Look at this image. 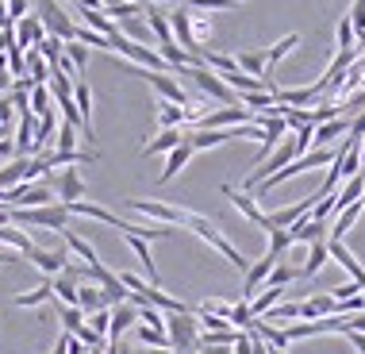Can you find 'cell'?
Instances as JSON below:
<instances>
[{"instance_id": "obj_50", "label": "cell", "mask_w": 365, "mask_h": 354, "mask_svg": "<svg viewBox=\"0 0 365 354\" xmlns=\"http://www.w3.org/2000/svg\"><path fill=\"white\" fill-rule=\"evenodd\" d=\"M66 354H93V350H88L81 339H73V335H70V347H66Z\"/></svg>"}, {"instance_id": "obj_15", "label": "cell", "mask_w": 365, "mask_h": 354, "mask_svg": "<svg viewBox=\"0 0 365 354\" xmlns=\"http://www.w3.org/2000/svg\"><path fill=\"white\" fill-rule=\"evenodd\" d=\"M319 96V85H304V88H273V101L289 104V108H312Z\"/></svg>"}, {"instance_id": "obj_4", "label": "cell", "mask_w": 365, "mask_h": 354, "mask_svg": "<svg viewBox=\"0 0 365 354\" xmlns=\"http://www.w3.org/2000/svg\"><path fill=\"white\" fill-rule=\"evenodd\" d=\"M181 77H189V81H196V88H200L208 101H215V104H239V93H231V88L223 85V77L215 74V70H208V66H185V70H177Z\"/></svg>"}, {"instance_id": "obj_27", "label": "cell", "mask_w": 365, "mask_h": 354, "mask_svg": "<svg viewBox=\"0 0 365 354\" xmlns=\"http://www.w3.org/2000/svg\"><path fill=\"white\" fill-rule=\"evenodd\" d=\"M331 262V254H327V239H319V243H312L308 247V262H304V270H300V278H315V273L323 270V266Z\"/></svg>"}, {"instance_id": "obj_43", "label": "cell", "mask_w": 365, "mask_h": 354, "mask_svg": "<svg viewBox=\"0 0 365 354\" xmlns=\"http://www.w3.org/2000/svg\"><path fill=\"white\" fill-rule=\"evenodd\" d=\"M135 308H139V323H146V328H165V320L158 308H150V304H135Z\"/></svg>"}, {"instance_id": "obj_9", "label": "cell", "mask_w": 365, "mask_h": 354, "mask_svg": "<svg viewBox=\"0 0 365 354\" xmlns=\"http://www.w3.org/2000/svg\"><path fill=\"white\" fill-rule=\"evenodd\" d=\"M12 35H16V46H19V51H31V46H38V43L46 39V27H43V19L31 12V16L16 19V24H12Z\"/></svg>"}, {"instance_id": "obj_28", "label": "cell", "mask_w": 365, "mask_h": 354, "mask_svg": "<svg viewBox=\"0 0 365 354\" xmlns=\"http://www.w3.org/2000/svg\"><path fill=\"white\" fill-rule=\"evenodd\" d=\"M189 8V4H185ZM189 27H192V39H196V46H208V39H212V19L200 12V8H189Z\"/></svg>"}, {"instance_id": "obj_40", "label": "cell", "mask_w": 365, "mask_h": 354, "mask_svg": "<svg viewBox=\"0 0 365 354\" xmlns=\"http://www.w3.org/2000/svg\"><path fill=\"white\" fill-rule=\"evenodd\" d=\"M296 278H300V270H292V266H273V273L265 281H269L273 289H284V285H292Z\"/></svg>"}, {"instance_id": "obj_52", "label": "cell", "mask_w": 365, "mask_h": 354, "mask_svg": "<svg viewBox=\"0 0 365 354\" xmlns=\"http://www.w3.org/2000/svg\"><path fill=\"white\" fill-rule=\"evenodd\" d=\"M66 347H70V335H66V331H62V339L54 343V350H51V354H66Z\"/></svg>"}, {"instance_id": "obj_13", "label": "cell", "mask_w": 365, "mask_h": 354, "mask_svg": "<svg viewBox=\"0 0 365 354\" xmlns=\"http://www.w3.org/2000/svg\"><path fill=\"white\" fill-rule=\"evenodd\" d=\"M27 262H35L38 270L46 273V278H54V273L66 270V262H70V251H43V247H31V254H27Z\"/></svg>"}, {"instance_id": "obj_12", "label": "cell", "mask_w": 365, "mask_h": 354, "mask_svg": "<svg viewBox=\"0 0 365 354\" xmlns=\"http://www.w3.org/2000/svg\"><path fill=\"white\" fill-rule=\"evenodd\" d=\"M139 323V308H135L131 300L127 304H115L112 308V320H108V343H120L127 328H135Z\"/></svg>"}, {"instance_id": "obj_54", "label": "cell", "mask_w": 365, "mask_h": 354, "mask_svg": "<svg viewBox=\"0 0 365 354\" xmlns=\"http://www.w3.org/2000/svg\"><path fill=\"white\" fill-rule=\"evenodd\" d=\"M361 208H365V193H361Z\"/></svg>"}, {"instance_id": "obj_32", "label": "cell", "mask_w": 365, "mask_h": 354, "mask_svg": "<svg viewBox=\"0 0 365 354\" xmlns=\"http://www.w3.org/2000/svg\"><path fill=\"white\" fill-rule=\"evenodd\" d=\"M58 320H62L66 335H77V328H85V312L77 304H58Z\"/></svg>"}, {"instance_id": "obj_17", "label": "cell", "mask_w": 365, "mask_h": 354, "mask_svg": "<svg viewBox=\"0 0 365 354\" xmlns=\"http://www.w3.org/2000/svg\"><path fill=\"white\" fill-rule=\"evenodd\" d=\"M77 308L85 312V316H93V312H101V308H112V300H108V293L101 289V285H77Z\"/></svg>"}, {"instance_id": "obj_7", "label": "cell", "mask_w": 365, "mask_h": 354, "mask_svg": "<svg viewBox=\"0 0 365 354\" xmlns=\"http://www.w3.org/2000/svg\"><path fill=\"white\" fill-rule=\"evenodd\" d=\"M143 81H150V88L162 101H170V104H181V108H189V93H185L181 85H177V77L173 74H154V70H139Z\"/></svg>"}, {"instance_id": "obj_35", "label": "cell", "mask_w": 365, "mask_h": 354, "mask_svg": "<svg viewBox=\"0 0 365 354\" xmlns=\"http://www.w3.org/2000/svg\"><path fill=\"white\" fill-rule=\"evenodd\" d=\"M62 46H66V43H62V39H54V35H46V39H43V43H38V46H35V51H38V54H43V58H46V66H51V70H58V62H62Z\"/></svg>"}, {"instance_id": "obj_31", "label": "cell", "mask_w": 365, "mask_h": 354, "mask_svg": "<svg viewBox=\"0 0 365 354\" xmlns=\"http://www.w3.org/2000/svg\"><path fill=\"white\" fill-rule=\"evenodd\" d=\"M51 297H54V285H51V278H46L38 289L24 293V297H12V304H16V308H35V304H46Z\"/></svg>"}, {"instance_id": "obj_30", "label": "cell", "mask_w": 365, "mask_h": 354, "mask_svg": "<svg viewBox=\"0 0 365 354\" xmlns=\"http://www.w3.org/2000/svg\"><path fill=\"white\" fill-rule=\"evenodd\" d=\"M296 46H300V35H284L281 43H273L269 51H265V66H269V77H273V70H277L281 58L289 54V51H296Z\"/></svg>"}, {"instance_id": "obj_29", "label": "cell", "mask_w": 365, "mask_h": 354, "mask_svg": "<svg viewBox=\"0 0 365 354\" xmlns=\"http://www.w3.org/2000/svg\"><path fill=\"white\" fill-rule=\"evenodd\" d=\"M281 297H284V289H273V285H265L262 297H250V312H254V320H262L265 312L273 308V304H281Z\"/></svg>"}, {"instance_id": "obj_26", "label": "cell", "mask_w": 365, "mask_h": 354, "mask_svg": "<svg viewBox=\"0 0 365 354\" xmlns=\"http://www.w3.org/2000/svg\"><path fill=\"white\" fill-rule=\"evenodd\" d=\"M27 162H31V158H19V154H16L12 162L0 166V189H12V185L27 181Z\"/></svg>"}, {"instance_id": "obj_22", "label": "cell", "mask_w": 365, "mask_h": 354, "mask_svg": "<svg viewBox=\"0 0 365 354\" xmlns=\"http://www.w3.org/2000/svg\"><path fill=\"white\" fill-rule=\"evenodd\" d=\"M342 135H350V123L339 116V120H327V123H319V127H315L312 146H331L334 139H342Z\"/></svg>"}, {"instance_id": "obj_16", "label": "cell", "mask_w": 365, "mask_h": 354, "mask_svg": "<svg viewBox=\"0 0 365 354\" xmlns=\"http://www.w3.org/2000/svg\"><path fill=\"white\" fill-rule=\"evenodd\" d=\"M192 154H196V151H192V146H189V143H181V146H173V151H170V154H165V170H162V173H158V181H162V185H170V181H173V177H177V173H181V170H185V166H189V162H192Z\"/></svg>"}, {"instance_id": "obj_2", "label": "cell", "mask_w": 365, "mask_h": 354, "mask_svg": "<svg viewBox=\"0 0 365 354\" xmlns=\"http://www.w3.org/2000/svg\"><path fill=\"white\" fill-rule=\"evenodd\" d=\"M165 335H170V350L196 354V347H200V320H196V312H173V316H165Z\"/></svg>"}, {"instance_id": "obj_44", "label": "cell", "mask_w": 365, "mask_h": 354, "mask_svg": "<svg viewBox=\"0 0 365 354\" xmlns=\"http://www.w3.org/2000/svg\"><path fill=\"white\" fill-rule=\"evenodd\" d=\"M339 51H354V24H350V16L339 19Z\"/></svg>"}, {"instance_id": "obj_8", "label": "cell", "mask_w": 365, "mask_h": 354, "mask_svg": "<svg viewBox=\"0 0 365 354\" xmlns=\"http://www.w3.org/2000/svg\"><path fill=\"white\" fill-rule=\"evenodd\" d=\"M223 196H227V201H231L235 208H239V212H242L250 223H258V228H262L265 235L273 231V223H269V212H262L258 204H254V196H250V193H242V189H231V185H223Z\"/></svg>"}, {"instance_id": "obj_5", "label": "cell", "mask_w": 365, "mask_h": 354, "mask_svg": "<svg viewBox=\"0 0 365 354\" xmlns=\"http://www.w3.org/2000/svg\"><path fill=\"white\" fill-rule=\"evenodd\" d=\"M35 16L43 19L46 35L62 39V43H70V39L77 35V19L66 12V8L58 4V0H35Z\"/></svg>"}, {"instance_id": "obj_21", "label": "cell", "mask_w": 365, "mask_h": 354, "mask_svg": "<svg viewBox=\"0 0 365 354\" xmlns=\"http://www.w3.org/2000/svg\"><path fill=\"white\" fill-rule=\"evenodd\" d=\"M185 143V131L181 127H170V131H158V139H150L143 146V158H150V154H170L173 146Z\"/></svg>"}, {"instance_id": "obj_53", "label": "cell", "mask_w": 365, "mask_h": 354, "mask_svg": "<svg viewBox=\"0 0 365 354\" xmlns=\"http://www.w3.org/2000/svg\"><path fill=\"white\" fill-rule=\"evenodd\" d=\"M235 347H200V354H231Z\"/></svg>"}, {"instance_id": "obj_10", "label": "cell", "mask_w": 365, "mask_h": 354, "mask_svg": "<svg viewBox=\"0 0 365 354\" xmlns=\"http://www.w3.org/2000/svg\"><path fill=\"white\" fill-rule=\"evenodd\" d=\"M54 193H58V204H77V201H81V196H85V181H81V173H77V166H66V170L58 173Z\"/></svg>"}, {"instance_id": "obj_24", "label": "cell", "mask_w": 365, "mask_h": 354, "mask_svg": "<svg viewBox=\"0 0 365 354\" xmlns=\"http://www.w3.org/2000/svg\"><path fill=\"white\" fill-rule=\"evenodd\" d=\"M365 208H361V201H354V204H346V208H342L339 216H334V223H331V235L327 239H342V235H346L354 223H358V216H361Z\"/></svg>"}, {"instance_id": "obj_36", "label": "cell", "mask_w": 365, "mask_h": 354, "mask_svg": "<svg viewBox=\"0 0 365 354\" xmlns=\"http://www.w3.org/2000/svg\"><path fill=\"white\" fill-rule=\"evenodd\" d=\"M62 54L70 58L73 70H77V77H81V74H85V66H88V46H85V43H77V39H70V43L62 46Z\"/></svg>"}, {"instance_id": "obj_20", "label": "cell", "mask_w": 365, "mask_h": 354, "mask_svg": "<svg viewBox=\"0 0 365 354\" xmlns=\"http://www.w3.org/2000/svg\"><path fill=\"white\" fill-rule=\"evenodd\" d=\"M35 116L31 112H19V127H16V154L19 158H31V143H35Z\"/></svg>"}, {"instance_id": "obj_41", "label": "cell", "mask_w": 365, "mask_h": 354, "mask_svg": "<svg viewBox=\"0 0 365 354\" xmlns=\"http://www.w3.org/2000/svg\"><path fill=\"white\" fill-rule=\"evenodd\" d=\"M289 247H292V235L281 231V228H273V231H269V254H273V258H281Z\"/></svg>"}, {"instance_id": "obj_37", "label": "cell", "mask_w": 365, "mask_h": 354, "mask_svg": "<svg viewBox=\"0 0 365 354\" xmlns=\"http://www.w3.org/2000/svg\"><path fill=\"white\" fill-rule=\"evenodd\" d=\"M135 335H139L143 347H170V335H165V328H135Z\"/></svg>"}, {"instance_id": "obj_19", "label": "cell", "mask_w": 365, "mask_h": 354, "mask_svg": "<svg viewBox=\"0 0 365 354\" xmlns=\"http://www.w3.org/2000/svg\"><path fill=\"white\" fill-rule=\"evenodd\" d=\"M54 135H58V116H43V120L35 123V143H31V154L38 158V154H46L54 146Z\"/></svg>"}, {"instance_id": "obj_11", "label": "cell", "mask_w": 365, "mask_h": 354, "mask_svg": "<svg viewBox=\"0 0 365 354\" xmlns=\"http://www.w3.org/2000/svg\"><path fill=\"white\" fill-rule=\"evenodd\" d=\"M273 266H277V258H273L269 251H265V258H258V262H250V270H246V285H242V297L239 300H250L254 293L265 285V278L273 273Z\"/></svg>"}, {"instance_id": "obj_1", "label": "cell", "mask_w": 365, "mask_h": 354, "mask_svg": "<svg viewBox=\"0 0 365 354\" xmlns=\"http://www.w3.org/2000/svg\"><path fill=\"white\" fill-rule=\"evenodd\" d=\"M8 212H12V223H16V228H46V231H58V235L70 228V208H66V204H43V208H8Z\"/></svg>"}, {"instance_id": "obj_48", "label": "cell", "mask_w": 365, "mask_h": 354, "mask_svg": "<svg viewBox=\"0 0 365 354\" xmlns=\"http://www.w3.org/2000/svg\"><path fill=\"white\" fill-rule=\"evenodd\" d=\"M331 297H334V300H358V297H361V289L350 281V285H339V289H334Z\"/></svg>"}, {"instance_id": "obj_42", "label": "cell", "mask_w": 365, "mask_h": 354, "mask_svg": "<svg viewBox=\"0 0 365 354\" xmlns=\"http://www.w3.org/2000/svg\"><path fill=\"white\" fill-rule=\"evenodd\" d=\"M108 320H112V308H101V312H93V316H85V323L96 331V335H104L108 339Z\"/></svg>"}, {"instance_id": "obj_6", "label": "cell", "mask_w": 365, "mask_h": 354, "mask_svg": "<svg viewBox=\"0 0 365 354\" xmlns=\"http://www.w3.org/2000/svg\"><path fill=\"white\" fill-rule=\"evenodd\" d=\"M123 204L139 216H150L154 223H170V228H185V220H189L185 208H170V204H158V201H139V196H131V201H123Z\"/></svg>"}, {"instance_id": "obj_38", "label": "cell", "mask_w": 365, "mask_h": 354, "mask_svg": "<svg viewBox=\"0 0 365 354\" xmlns=\"http://www.w3.org/2000/svg\"><path fill=\"white\" fill-rule=\"evenodd\" d=\"M250 320H254V312H250V300H235L231 304V316H227V323H231V328H250Z\"/></svg>"}, {"instance_id": "obj_49", "label": "cell", "mask_w": 365, "mask_h": 354, "mask_svg": "<svg viewBox=\"0 0 365 354\" xmlns=\"http://www.w3.org/2000/svg\"><path fill=\"white\" fill-rule=\"evenodd\" d=\"M12 93V74H8V58L0 54V96Z\"/></svg>"}, {"instance_id": "obj_47", "label": "cell", "mask_w": 365, "mask_h": 354, "mask_svg": "<svg viewBox=\"0 0 365 354\" xmlns=\"http://www.w3.org/2000/svg\"><path fill=\"white\" fill-rule=\"evenodd\" d=\"M12 120H16V104H12V96H0V123L12 127Z\"/></svg>"}, {"instance_id": "obj_45", "label": "cell", "mask_w": 365, "mask_h": 354, "mask_svg": "<svg viewBox=\"0 0 365 354\" xmlns=\"http://www.w3.org/2000/svg\"><path fill=\"white\" fill-rule=\"evenodd\" d=\"M4 4H8V19H12V24L24 16H31V0H4Z\"/></svg>"}, {"instance_id": "obj_3", "label": "cell", "mask_w": 365, "mask_h": 354, "mask_svg": "<svg viewBox=\"0 0 365 354\" xmlns=\"http://www.w3.org/2000/svg\"><path fill=\"white\" fill-rule=\"evenodd\" d=\"M185 228H189V231H196V235H200L204 243H208V247H215V251H220L223 258H227V262L235 266V270H242V273L250 270V262H246L242 254L235 251V243H231V239H223V231L215 228L212 220H204V216H196V212H189V220H185Z\"/></svg>"}, {"instance_id": "obj_23", "label": "cell", "mask_w": 365, "mask_h": 354, "mask_svg": "<svg viewBox=\"0 0 365 354\" xmlns=\"http://www.w3.org/2000/svg\"><path fill=\"white\" fill-rule=\"evenodd\" d=\"M24 62H27V81H31V85H46V81H51V66H46V58L38 54L35 46H31V51H24Z\"/></svg>"}, {"instance_id": "obj_51", "label": "cell", "mask_w": 365, "mask_h": 354, "mask_svg": "<svg viewBox=\"0 0 365 354\" xmlns=\"http://www.w3.org/2000/svg\"><path fill=\"white\" fill-rule=\"evenodd\" d=\"M0 31H12V19H8V4L0 0Z\"/></svg>"}, {"instance_id": "obj_25", "label": "cell", "mask_w": 365, "mask_h": 354, "mask_svg": "<svg viewBox=\"0 0 365 354\" xmlns=\"http://www.w3.org/2000/svg\"><path fill=\"white\" fill-rule=\"evenodd\" d=\"M181 123H189V108L170 104V101L158 104V127H162V131H170V127H181Z\"/></svg>"}, {"instance_id": "obj_34", "label": "cell", "mask_w": 365, "mask_h": 354, "mask_svg": "<svg viewBox=\"0 0 365 354\" xmlns=\"http://www.w3.org/2000/svg\"><path fill=\"white\" fill-rule=\"evenodd\" d=\"M51 285H54V297H58V304H77V281H70L66 273H54Z\"/></svg>"}, {"instance_id": "obj_14", "label": "cell", "mask_w": 365, "mask_h": 354, "mask_svg": "<svg viewBox=\"0 0 365 354\" xmlns=\"http://www.w3.org/2000/svg\"><path fill=\"white\" fill-rule=\"evenodd\" d=\"M289 235H292V243H319V239H327L331 235V228L327 223H319V220H312V216H304V220H296L292 228H289Z\"/></svg>"}, {"instance_id": "obj_46", "label": "cell", "mask_w": 365, "mask_h": 354, "mask_svg": "<svg viewBox=\"0 0 365 354\" xmlns=\"http://www.w3.org/2000/svg\"><path fill=\"white\" fill-rule=\"evenodd\" d=\"M350 24H354V35H365V0H354Z\"/></svg>"}, {"instance_id": "obj_33", "label": "cell", "mask_w": 365, "mask_h": 354, "mask_svg": "<svg viewBox=\"0 0 365 354\" xmlns=\"http://www.w3.org/2000/svg\"><path fill=\"white\" fill-rule=\"evenodd\" d=\"M51 112H54L51 88H46V85H35V88H31V116H35V120H43V116H51Z\"/></svg>"}, {"instance_id": "obj_18", "label": "cell", "mask_w": 365, "mask_h": 354, "mask_svg": "<svg viewBox=\"0 0 365 354\" xmlns=\"http://www.w3.org/2000/svg\"><path fill=\"white\" fill-rule=\"evenodd\" d=\"M81 12V27H88V31H96V35H104V39H112L120 27H115V19H108L104 16V8H77Z\"/></svg>"}, {"instance_id": "obj_39", "label": "cell", "mask_w": 365, "mask_h": 354, "mask_svg": "<svg viewBox=\"0 0 365 354\" xmlns=\"http://www.w3.org/2000/svg\"><path fill=\"white\" fill-rule=\"evenodd\" d=\"M54 151H77V127L73 123H66L58 127V135H54Z\"/></svg>"}]
</instances>
